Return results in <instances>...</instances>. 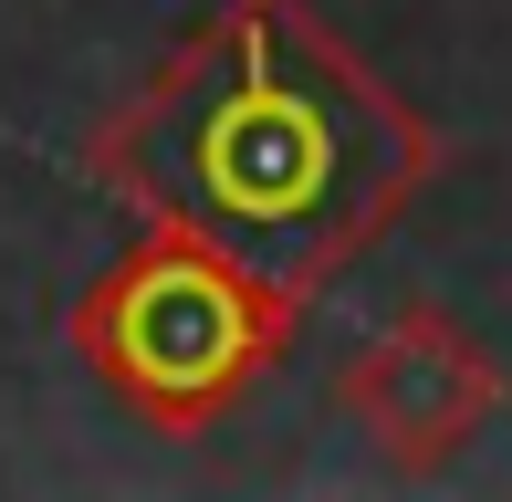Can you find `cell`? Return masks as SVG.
Returning <instances> with one entry per match:
<instances>
[{
    "label": "cell",
    "mask_w": 512,
    "mask_h": 502,
    "mask_svg": "<svg viewBox=\"0 0 512 502\" xmlns=\"http://www.w3.org/2000/svg\"><path fill=\"white\" fill-rule=\"evenodd\" d=\"M335 408L366 429V450L387 471H450L502 419V356L460 314L408 304L335 367Z\"/></svg>",
    "instance_id": "cell-3"
},
{
    "label": "cell",
    "mask_w": 512,
    "mask_h": 502,
    "mask_svg": "<svg viewBox=\"0 0 512 502\" xmlns=\"http://www.w3.org/2000/svg\"><path fill=\"white\" fill-rule=\"evenodd\" d=\"M95 178L314 304L439 178V126L314 0H220L95 126Z\"/></svg>",
    "instance_id": "cell-1"
},
{
    "label": "cell",
    "mask_w": 512,
    "mask_h": 502,
    "mask_svg": "<svg viewBox=\"0 0 512 502\" xmlns=\"http://www.w3.org/2000/svg\"><path fill=\"white\" fill-rule=\"evenodd\" d=\"M304 304L272 293L262 272H241L230 251H209L189 231H157L105 262V283L74 304V346L136 419L157 429H209L220 408L251 398V377H272V356L293 346Z\"/></svg>",
    "instance_id": "cell-2"
}]
</instances>
